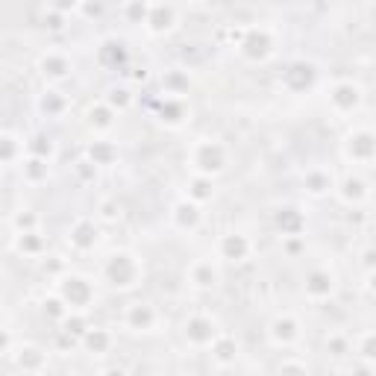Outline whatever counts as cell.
Wrapping results in <instances>:
<instances>
[{"label":"cell","instance_id":"6da1fadb","mask_svg":"<svg viewBox=\"0 0 376 376\" xmlns=\"http://www.w3.org/2000/svg\"><path fill=\"white\" fill-rule=\"evenodd\" d=\"M147 24H153V29H168L174 24V6H147Z\"/></svg>","mask_w":376,"mask_h":376}]
</instances>
